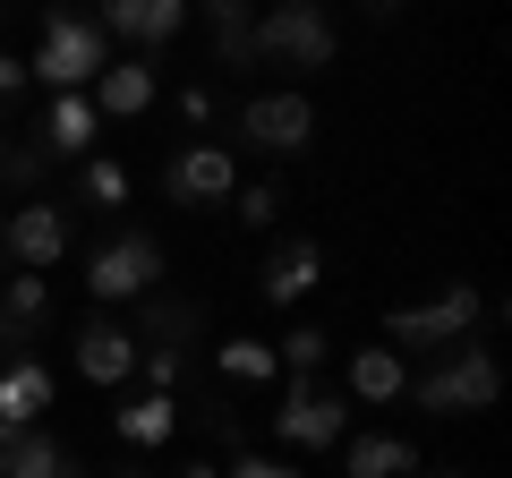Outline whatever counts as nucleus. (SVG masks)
Masks as SVG:
<instances>
[{"label":"nucleus","mask_w":512,"mask_h":478,"mask_svg":"<svg viewBox=\"0 0 512 478\" xmlns=\"http://www.w3.org/2000/svg\"><path fill=\"white\" fill-rule=\"evenodd\" d=\"M410 393H419V410H436V419H470V410H495L504 368H495L487 350H444V359H436Z\"/></svg>","instance_id":"2"},{"label":"nucleus","mask_w":512,"mask_h":478,"mask_svg":"<svg viewBox=\"0 0 512 478\" xmlns=\"http://www.w3.org/2000/svg\"><path fill=\"white\" fill-rule=\"evenodd\" d=\"M239 129H248L265 154H299V146H308V129H316V103H308L299 86H282V94H256V103L239 111Z\"/></svg>","instance_id":"9"},{"label":"nucleus","mask_w":512,"mask_h":478,"mask_svg":"<svg viewBox=\"0 0 512 478\" xmlns=\"http://www.w3.org/2000/svg\"><path fill=\"white\" fill-rule=\"evenodd\" d=\"M222 478H308V470H291V461H265V453H239Z\"/></svg>","instance_id":"28"},{"label":"nucleus","mask_w":512,"mask_h":478,"mask_svg":"<svg viewBox=\"0 0 512 478\" xmlns=\"http://www.w3.org/2000/svg\"><path fill=\"white\" fill-rule=\"evenodd\" d=\"M69 444L52 436V427H18V436L0 444V478H69Z\"/></svg>","instance_id":"18"},{"label":"nucleus","mask_w":512,"mask_h":478,"mask_svg":"<svg viewBox=\"0 0 512 478\" xmlns=\"http://www.w3.org/2000/svg\"><path fill=\"white\" fill-rule=\"evenodd\" d=\"M154 274H163V248H154L146 231H120L111 248H94V265H86V291L103 299H146L154 291Z\"/></svg>","instance_id":"5"},{"label":"nucleus","mask_w":512,"mask_h":478,"mask_svg":"<svg viewBox=\"0 0 512 478\" xmlns=\"http://www.w3.org/2000/svg\"><path fill=\"white\" fill-rule=\"evenodd\" d=\"M470 325H478V291H436V299H419V308H393L384 316V350H461L470 342Z\"/></svg>","instance_id":"4"},{"label":"nucleus","mask_w":512,"mask_h":478,"mask_svg":"<svg viewBox=\"0 0 512 478\" xmlns=\"http://www.w3.org/2000/svg\"><path fill=\"white\" fill-rule=\"evenodd\" d=\"M120 478H163V470H154V461H128V470Z\"/></svg>","instance_id":"32"},{"label":"nucleus","mask_w":512,"mask_h":478,"mask_svg":"<svg viewBox=\"0 0 512 478\" xmlns=\"http://www.w3.org/2000/svg\"><path fill=\"white\" fill-rule=\"evenodd\" d=\"M43 163H52V154H43V137H35V129H18V137H9V154H0V180H9V188H35V180H43Z\"/></svg>","instance_id":"24"},{"label":"nucleus","mask_w":512,"mask_h":478,"mask_svg":"<svg viewBox=\"0 0 512 478\" xmlns=\"http://www.w3.org/2000/svg\"><path fill=\"white\" fill-rule=\"evenodd\" d=\"M77 376H86V385H128V376H137V333H128L120 316H86V325H77Z\"/></svg>","instance_id":"11"},{"label":"nucleus","mask_w":512,"mask_h":478,"mask_svg":"<svg viewBox=\"0 0 512 478\" xmlns=\"http://www.w3.org/2000/svg\"><path fill=\"white\" fill-rule=\"evenodd\" d=\"M239 222H248V231H265V222H282V188H274V180L239 188Z\"/></svg>","instance_id":"26"},{"label":"nucleus","mask_w":512,"mask_h":478,"mask_svg":"<svg viewBox=\"0 0 512 478\" xmlns=\"http://www.w3.org/2000/svg\"><path fill=\"white\" fill-rule=\"evenodd\" d=\"M128 333H137L146 350H180V342L205 333V308H197V299H171V291H146V316H137Z\"/></svg>","instance_id":"16"},{"label":"nucleus","mask_w":512,"mask_h":478,"mask_svg":"<svg viewBox=\"0 0 512 478\" xmlns=\"http://www.w3.org/2000/svg\"><path fill=\"white\" fill-rule=\"evenodd\" d=\"M94 26H103V43H137V60H163V43H180L188 26V0H103L94 9Z\"/></svg>","instance_id":"7"},{"label":"nucleus","mask_w":512,"mask_h":478,"mask_svg":"<svg viewBox=\"0 0 512 478\" xmlns=\"http://www.w3.org/2000/svg\"><path fill=\"white\" fill-rule=\"evenodd\" d=\"M180 129H214V94H205V86L180 94Z\"/></svg>","instance_id":"29"},{"label":"nucleus","mask_w":512,"mask_h":478,"mask_svg":"<svg viewBox=\"0 0 512 478\" xmlns=\"http://www.w3.org/2000/svg\"><path fill=\"white\" fill-rule=\"evenodd\" d=\"M419 478H470V470H453V461H436V470H419Z\"/></svg>","instance_id":"33"},{"label":"nucleus","mask_w":512,"mask_h":478,"mask_svg":"<svg viewBox=\"0 0 512 478\" xmlns=\"http://www.w3.org/2000/svg\"><path fill=\"white\" fill-rule=\"evenodd\" d=\"M18 86H26V60H9V52H0V103H9Z\"/></svg>","instance_id":"30"},{"label":"nucleus","mask_w":512,"mask_h":478,"mask_svg":"<svg viewBox=\"0 0 512 478\" xmlns=\"http://www.w3.org/2000/svg\"><path fill=\"white\" fill-rule=\"evenodd\" d=\"M163 197H171V205H222V197H239V163H231V146H188V154H171Z\"/></svg>","instance_id":"8"},{"label":"nucleus","mask_w":512,"mask_h":478,"mask_svg":"<svg viewBox=\"0 0 512 478\" xmlns=\"http://www.w3.org/2000/svg\"><path fill=\"white\" fill-rule=\"evenodd\" d=\"M111 427H120V444L154 453V444H171V436H180V402H171V393H128V402L111 410Z\"/></svg>","instance_id":"17"},{"label":"nucleus","mask_w":512,"mask_h":478,"mask_svg":"<svg viewBox=\"0 0 512 478\" xmlns=\"http://www.w3.org/2000/svg\"><path fill=\"white\" fill-rule=\"evenodd\" d=\"M316 282H325V248H316V239H282L274 257L256 265V299H265V308H299Z\"/></svg>","instance_id":"10"},{"label":"nucleus","mask_w":512,"mask_h":478,"mask_svg":"<svg viewBox=\"0 0 512 478\" xmlns=\"http://www.w3.org/2000/svg\"><path fill=\"white\" fill-rule=\"evenodd\" d=\"M0 257H9V239H0Z\"/></svg>","instance_id":"34"},{"label":"nucleus","mask_w":512,"mask_h":478,"mask_svg":"<svg viewBox=\"0 0 512 478\" xmlns=\"http://www.w3.org/2000/svg\"><path fill=\"white\" fill-rule=\"evenodd\" d=\"M43 316H52V282L9 274V291H0V359H26V342L43 333Z\"/></svg>","instance_id":"13"},{"label":"nucleus","mask_w":512,"mask_h":478,"mask_svg":"<svg viewBox=\"0 0 512 478\" xmlns=\"http://www.w3.org/2000/svg\"><path fill=\"white\" fill-rule=\"evenodd\" d=\"M274 427H282V444H299V453H325V444H342V427H350V410L333 402L316 376H291L282 385V410H274Z\"/></svg>","instance_id":"6"},{"label":"nucleus","mask_w":512,"mask_h":478,"mask_svg":"<svg viewBox=\"0 0 512 478\" xmlns=\"http://www.w3.org/2000/svg\"><path fill=\"white\" fill-rule=\"evenodd\" d=\"M256 60H274V69H325L333 60V18L316 9V0H282V9H265L256 18Z\"/></svg>","instance_id":"3"},{"label":"nucleus","mask_w":512,"mask_h":478,"mask_svg":"<svg viewBox=\"0 0 512 478\" xmlns=\"http://www.w3.org/2000/svg\"><path fill=\"white\" fill-rule=\"evenodd\" d=\"M0 239H9V265H18V274H52L60 248H69V222H60L52 205H18V214L0 222Z\"/></svg>","instance_id":"12"},{"label":"nucleus","mask_w":512,"mask_h":478,"mask_svg":"<svg viewBox=\"0 0 512 478\" xmlns=\"http://www.w3.org/2000/svg\"><path fill=\"white\" fill-rule=\"evenodd\" d=\"M350 393H359V402H402V393H410V368H402V350L367 342L359 359H350Z\"/></svg>","instance_id":"22"},{"label":"nucleus","mask_w":512,"mask_h":478,"mask_svg":"<svg viewBox=\"0 0 512 478\" xmlns=\"http://www.w3.org/2000/svg\"><path fill=\"white\" fill-rule=\"evenodd\" d=\"M154 69H163V60H111V69L94 77V120H137V111L154 103Z\"/></svg>","instance_id":"14"},{"label":"nucleus","mask_w":512,"mask_h":478,"mask_svg":"<svg viewBox=\"0 0 512 478\" xmlns=\"http://www.w3.org/2000/svg\"><path fill=\"white\" fill-rule=\"evenodd\" d=\"M69 478H86V470H69Z\"/></svg>","instance_id":"35"},{"label":"nucleus","mask_w":512,"mask_h":478,"mask_svg":"<svg viewBox=\"0 0 512 478\" xmlns=\"http://www.w3.org/2000/svg\"><path fill=\"white\" fill-rule=\"evenodd\" d=\"M163 478H222L214 461H188V470H163Z\"/></svg>","instance_id":"31"},{"label":"nucleus","mask_w":512,"mask_h":478,"mask_svg":"<svg viewBox=\"0 0 512 478\" xmlns=\"http://www.w3.org/2000/svg\"><path fill=\"white\" fill-rule=\"evenodd\" d=\"M342 470L350 478H419V453H410V436H350Z\"/></svg>","instance_id":"21"},{"label":"nucleus","mask_w":512,"mask_h":478,"mask_svg":"<svg viewBox=\"0 0 512 478\" xmlns=\"http://www.w3.org/2000/svg\"><path fill=\"white\" fill-rule=\"evenodd\" d=\"M94 129H103V120H94V103L86 94H52V111H43V154H86L94 146Z\"/></svg>","instance_id":"20"},{"label":"nucleus","mask_w":512,"mask_h":478,"mask_svg":"<svg viewBox=\"0 0 512 478\" xmlns=\"http://www.w3.org/2000/svg\"><path fill=\"white\" fill-rule=\"evenodd\" d=\"M86 197L94 205H128V171L120 163H86Z\"/></svg>","instance_id":"27"},{"label":"nucleus","mask_w":512,"mask_h":478,"mask_svg":"<svg viewBox=\"0 0 512 478\" xmlns=\"http://www.w3.org/2000/svg\"><path fill=\"white\" fill-rule=\"evenodd\" d=\"M222 376H231V385H274V350L265 342H222Z\"/></svg>","instance_id":"23"},{"label":"nucleus","mask_w":512,"mask_h":478,"mask_svg":"<svg viewBox=\"0 0 512 478\" xmlns=\"http://www.w3.org/2000/svg\"><path fill=\"white\" fill-rule=\"evenodd\" d=\"M43 410H52V368L0 359V427H43Z\"/></svg>","instance_id":"15"},{"label":"nucleus","mask_w":512,"mask_h":478,"mask_svg":"<svg viewBox=\"0 0 512 478\" xmlns=\"http://www.w3.org/2000/svg\"><path fill=\"white\" fill-rule=\"evenodd\" d=\"M274 368L316 376V368H325V325H291V333H282V350H274Z\"/></svg>","instance_id":"25"},{"label":"nucleus","mask_w":512,"mask_h":478,"mask_svg":"<svg viewBox=\"0 0 512 478\" xmlns=\"http://www.w3.org/2000/svg\"><path fill=\"white\" fill-rule=\"evenodd\" d=\"M103 69H111V43H103L94 18H43V43H35V60H26V77H43L52 94H77Z\"/></svg>","instance_id":"1"},{"label":"nucleus","mask_w":512,"mask_h":478,"mask_svg":"<svg viewBox=\"0 0 512 478\" xmlns=\"http://www.w3.org/2000/svg\"><path fill=\"white\" fill-rule=\"evenodd\" d=\"M205 35H214V60H222V69H248V60H256L248 0H205Z\"/></svg>","instance_id":"19"}]
</instances>
